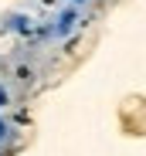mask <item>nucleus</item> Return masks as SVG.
<instances>
[{"mask_svg":"<svg viewBox=\"0 0 146 156\" xmlns=\"http://www.w3.org/2000/svg\"><path fill=\"white\" fill-rule=\"evenodd\" d=\"M4 102H7V92H4V88H0V105H4Z\"/></svg>","mask_w":146,"mask_h":156,"instance_id":"nucleus-1","label":"nucleus"},{"mask_svg":"<svg viewBox=\"0 0 146 156\" xmlns=\"http://www.w3.org/2000/svg\"><path fill=\"white\" fill-rule=\"evenodd\" d=\"M0 136H4V122H0Z\"/></svg>","mask_w":146,"mask_h":156,"instance_id":"nucleus-2","label":"nucleus"}]
</instances>
